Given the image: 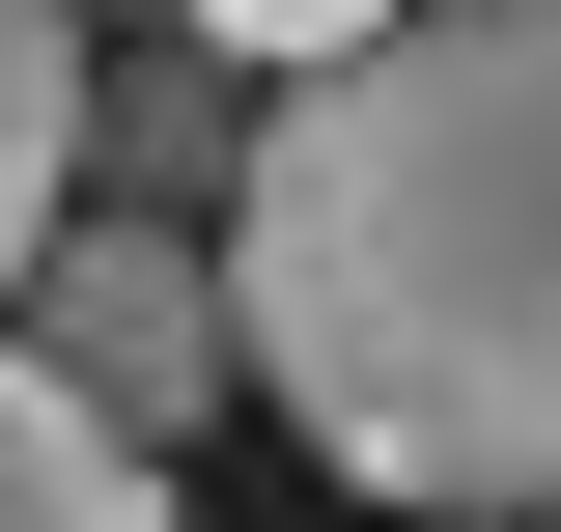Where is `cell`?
I'll return each mask as SVG.
<instances>
[{"label":"cell","mask_w":561,"mask_h":532,"mask_svg":"<svg viewBox=\"0 0 561 532\" xmlns=\"http://www.w3.org/2000/svg\"><path fill=\"white\" fill-rule=\"evenodd\" d=\"M225 336L365 505H561V0H393L253 84Z\"/></svg>","instance_id":"1"},{"label":"cell","mask_w":561,"mask_h":532,"mask_svg":"<svg viewBox=\"0 0 561 532\" xmlns=\"http://www.w3.org/2000/svg\"><path fill=\"white\" fill-rule=\"evenodd\" d=\"M0 336H28L57 393H113L140 449H169L197 393H253V336H225V224H57V253L0 280Z\"/></svg>","instance_id":"2"},{"label":"cell","mask_w":561,"mask_h":532,"mask_svg":"<svg viewBox=\"0 0 561 532\" xmlns=\"http://www.w3.org/2000/svg\"><path fill=\"white\" fill-rule=\"evenodd\" d=\"M0 532H169V449L113 393H57L28 336H0Z\"/></svg>","instance_id":"3"},{"label":"cell","mask_w":561,"mask_h":532,"mask_svg":"<svg viewBox=\"0 0 561 532\" xmlns=\"http://www.w3.org/2000/svg\"><path fill=\"white\" fill-rule=\"evenodd\" d=\"M84 224V0H0V280Z\"/></svg>","instance_id":"4"},{"label":"cell","mask_w":561,"mask_h":532,"mask_svg":"<svg viewBox=\"0 0 561 532\" xmlns=\"http://www.w3.org/2000/svg\"><path fill=\"white\" fill-rule=\"evenodd\" d=\"M84 140H113V169H253V57H197V84H84Z\"/></svg>","instance_id":"5"},{"label":"cell","mask_w":561,"mask_h":532,"mask_svg":"<svg viewBox=\"0 0 561 532\" xmlns=\"http://www.w3.org/2000/svg\"><path fill=\"white\" fill-rule=\"evenodd\" d=\"M393 0H197V57H253V84H309V57H365Z\"/></svg>","instance_id":"6"},{"label":"cell","mask_w":561,"mask_h":532,"mask_svg":"<svg viewBox=\"0 0 561 532\" xmlns=\"http://www.w3.org/2000/svg\"><path fill=\"white\" fill-rule=\"evenodd\" d=\"M534 532H561V505H534Z\"/></svg>","instance_id":"7"}]
</instances>
